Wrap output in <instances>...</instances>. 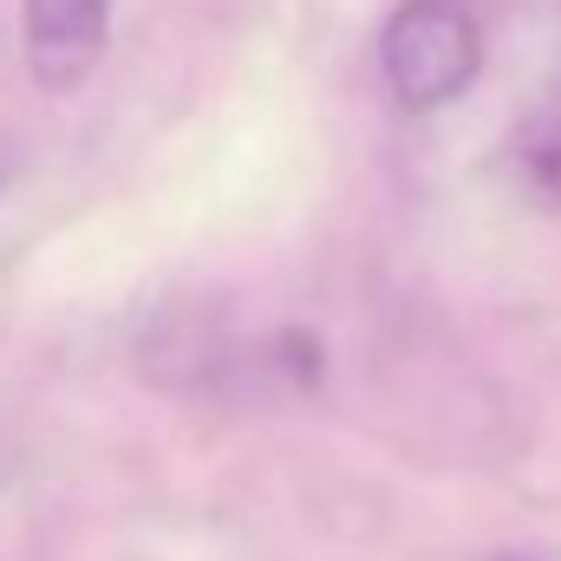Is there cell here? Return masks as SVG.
Masks as SVG:
<instances>
[{
	"label": "cell",
	"instance_id": "obj_1",
	"mask_svg": "<svg viewBox=\"0 0 561 561\" xmlns=\"http://www.w3.org/2000/svg\"><path fill=\"white\" fill-rule=\"evenodd\" d=\"M379 66L405 112H437L483 72V26L463 0H405L386 20Z\"/></svg>",
	"mask_w": 561,
	"mask_h": 561
},
{
	"label": "cell",
	"instance_id": "obj_2",
	"mask_svg": "<svg viewBox=\"0 0 561 561\" xmlns=\"http://www.w3.org/2000/svg\"><path fill=\"white\" fill-rule=\"evenodd\" d=\"M112 33V0H26V66L46 92H72Z\"/></svg>",
	"mask_w": 561,
	"mask_h": 561
},
{
	"label": "cell",
	"instance_id": "obj_3",
	"mask_svg": "<svg viewBox=\"0 0 561 561\" xmlns=\"http://www.w3.org/2000/svg\"><path fill=\"white\" fill-rule=\"evenodd\" d=\"M516 170H523V183L542 203L561 209V99H549L542 112L523 118V131H516Z\"/></svg>",
	"mask_w": 561,
	"mask_h": 561
}]
</instances>
